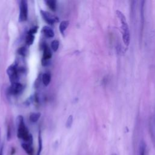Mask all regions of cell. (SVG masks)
Instances as JSON below:
<instances>
[{
	"mask_svg": "<svg viewBox=\"0 0 155 155\" xmlns=\"http://www.w3.org/2000/svg\"><path fill=\"white\" fill-rule=\"evenodd\" d=\"M41 117V113L39 112H36V113H32L30 114L29 116V120L32 123H35Z\"/></svg>",
	"mask_w": 155,
	"mask_h": 155,
	"instance_id": "5bb4252c",
	"label": "cell"
},
{
	"mask_svg": "<svg viewBox=\"0 0 155 155\" xmlns=\"http://www.w3.org/2000/svg\"><path fill=\"white\" fill-rule=\"evenodd\" d=\"M38 29V26H33L28 30L25 38V43L27 45H31L33 44L35 40V35L37 32Z\"/></svg>",
	"mask_w": 155,
	"mask_h": 155,
	"instance_id": "52a82bcc",
	"label": "cell"
},
{
	"mask_svg": "<svg viewBox=\"0 0 155 155\" xmlns=\"http://www.w3.org/2000/svg\"><path fill=\"white\" fill-rule=\"evenodd\" d=\"M40 13H41V15L42 18L48 24L53 25V24L58 22L59 21V18L57 16L51 14L50 12H48L47 11H45L44 10H41Z\"/></svg>",
	"mask_w": 155,
	"mask_h": 155,
	"instance_id": "5b68a950",
	"label": "cell"
},
{
	"mask_svg": "<svg viewBox=\"0 0 155 155\" xmlns=\"http://www.w3.org/2000/svg\"><path fill=\"white\" fill-rule=\"evenodd\" d=\"M59 42L56 40V39H54L53 40L51 43V49L54 51H56L59 48Z\"/></svg>",
	"mask_w": 155,
	"mask_h": 155,
	"instance_id": "ac0fdd59",
	"label": "cell"
},
{
	"mask_svg": "<svg viewBox=\"0 0 155 155\" xmlns=\"http://www.w3.org/2000/svg\"><path fill=\"white\" fill-rule=\"evenodd\" d=\"M42 33L44 34V35L47 38H51L54 36V33L53 30L48 26H46V25L42 27Z\"/></svg>",
	"mask_w": 155,
	"mask_h": 155,
	"instance_id": "30bf717a",
	"label": "cell"
},
{
	"mask_svg": "<svg viewBox=\"0 0 155 155\" xmlns=\"http://www.w3.org/2000/svg\"><path fill=\"white\" fill-rule=\"evenodd\" d=\"M1 128H0V142H1ZM1 145H0V149H1Z\"/></svg>",
	"mask_w": 155,
	"mask_h": 155,
	"instance_id": "44dd1931",
	"label": "cell"
},
{
	"mask_svg": "<svg viewBox=\"0 0 155 155\" xmlns=\"http://www.w3.org/2000/svg\"><path fill=\"white\" fill-rule=\"evenodd\" d=\"M24 71H25V69L23 67H18L17 64H13L10 65L7 69V74L8 76L11 84L19 82L20 73Z\"/></svg>",
	"mask_w": 155,
	"mask_h": 155,
	"instance_id": "3957f363",
	"label": "cell"
},
{
	"mask_svg": "<svg viewBox=\"0 0 155 155\" xmlns=\"http://www.w3.org/2000/svg\"><path fill=\"white\" fill-rule=\"evenodd\" d=\"M21 146L28 155H34V149L32 145L25 142H22Z\"/></svg>",
	"mask_w": 155,
	"mask_h": 155,
	"instance_id": "9c48e42d",
	"label": "cell"
},
{
	"mask_svg": "<svg viewBox=\"0 0 155 155\" xmlns=\"http://www.w3.org/2000/svg\"><path fill=\"white\" fill-rule=\"evenodd\" d=\"M68 25H69L68 21L64 20V21H62L61 22V23H60V24L59 25V31H60L61 33L63 36L64 35V31H65V30L68 27Z\"/></svg>",
	"mask_w": 155,
	"mask_h": 155,
	"instance_id": "4fadbf2b",
	"label": "cell"
},
{
	"mask_svg": "<svg viewBox=\"0 0 155 155\" xmlns=\"http://www.w3.org/2000/svg\"><path fill=\"white\" fill-rule=\"evenodd\" d=\"M28 19V4L25 0H21L19 4V21L24 22Z\"/></svg>",
	"mask_w": 155,
	"mask_h": 155,
	"instance_id": "277c9868",
	"label": "cell"
},
{
	"mask_svg": "<svg viewBox=\"0 0 155 155\" xmlns=\"http://www.w3.org/2000/svg\"><path fill=\"white\" fill-rule=\"evenodd\" d=\"M73 116L72 115H70L66 121V123H65V127L67 128H71L72 124H73Z\"/></svg>",
	"mask_w": 155,
	"mask_h": 155,
	"instance_id": "d6986e66",
	"label": "cell"
},
{
	"mask_svg": "<svg viewBox=\"0 0 155 155\" xmlns=\"http://www.w3.org/2000/svg\"><path fill=\"white\" fill-rule=\"evenodd\" d=\"M42 81L45 86L49 85L51 81V74L50 73L47 72L42 75Z\"/></svg>",
	"mask_w": 155,
	"mask_h": 155,
	"instance_id": "7c38bea8",
	"label": "cell"
},
{
	"mask_svg": "<svg viewBox=\"0 0 155 155\" xmlns=\"http://www.w3.org/2000/svg\"><path fill=\"white\" fill-rule=\"evenodd\" d=\"M13 135V125L12 124V122H9L7 125V140H10Z\"/></svg>",
	"mask_w": 155,
	"mask_h": 155,
	"instance_id": "2e32d148",
	"label": "cell"
},
{
	"mask_svg": "<svg viewBox=\"0 0 155 155\" xmlns=\"http://www.w3.org/2000/svg\"><path fill=\"white\" fill-rule=\"evenodd\" d=\"M17 126V136L19 139H22L24 142L27 143L31 145L33 144V136L29 133V131L25 125L24 117L22 116H18L16 119Z\"/></svg>",
	"mask_w": 155,
	"mask_h": 155,
	"instance_id": "6da1fadb",
	"label": "cell"
},
{
	"mask_svg": "<svg viewBox=\"0 0 155 155\" xmlns=\"http://www.w3.org/2000/svg\"><path fill=\"white\" fill-rule=\"evenodd\" d=\"M48 7L52 10L55 11L56 9V1L54 0H47L45 1Z\"/></svg>",
	"mask_w": 155,
	"mask_h": 155,
	"instance_id": "e0dca14e",
	"label": "cell"
},
{
	"mask_svg": "<svg viewBox=\"0 0 155 155\" xmlns=\"http://www.w3.org/2000/svg\"><path fill=\"white\" fill-rule=\"evenodd\" d=\"M42 150V139L41 131L39 130L38 133V150L36 153V155H41Z\"/></svg>",
	"mask_w": 155,
	"mask_h": 155,
	"instance_id": "9a60e30c",
	"label": "cell"
},
{
	"mask_svg": "<svg viewBox=\"0 0 155 155\" xmlns=\"http://www.w3.org/2000/svg\"><path fill=\"white\" fill-rule=\"evenodd\" d=\"M52 57V53L51 49L47 45L43 46V55L41 63L43 66H47L49 64V61Z\"/></svg>",
	"mask_w": 155,
	"mask_h": 155,
	"instance_id": "8992f818",
	"label": "cell"
},
{
	"mask_svg": "<svg viewBox=\"0 0 155 155\" xmlns=\"http://www.w3.org/2000/svg\"><path fill=\"white\" fill-rule=\"evenodd\" d=\"M18 53L19 54L22 56H25L27 54V50L25 48V47H20L18 50Z\"/></svg>",
	"mask_w": 155,
	"mask_h": 155,
	"instance_id": "ffe728a7",
	"label": "cell"
},
{
	"mask_svg": "<svg viewBox=\"0 0 155 155\" xmlns=\"http://www.w3.org/2000/svg\"><path fill=\"white\" fill-rule=\"evenodd\" d=\"M23 85L20 82L12 84L8 89V92L12 95H16L22 92Z\"/></svg>",
	"mask_w": 155,
	"mask_h": 155,
	"instance_id": "ba28073f",
	"label": "cell"
},
{
	"mask_svg": "<svg viewBox=\"0 0 155 155\" xmlns=\"http://www.w3.org/2000/svg\"><path fill=\"white\" fill-rule=\"evenodd\" d=\"M139 155H147V145L145 142L143 140H142L139 144Z\"/></svg>",
	"mask_w": 155,
	"mask_h": 155,
	"instance_id": "8fae6325",
	"label": "cell"
},
{
	"mask_svg": "<svg viewBox=\"0 0 155 155\" xmlns=\"http://www.w3.org/2000/svg\"><path fill=\"white\" fill-rule=\"evenodd\" d=\"M116 13L120 22V28L122 30V39L124 43L126 46H128L130 42V33L127 21L126 20V18L124 13L120 10H117L116 12Z\"/></svg>",
	"mask_w": 155,
	"mask_h": 155,
	"instance_id": "7a4b0ae2",
	"label": "cell"
},
{
	"mask_svg": "<svg viewBox=\"0 0 155 155\" xmlns=\"http://www.w3.org/2000/svg\"><path fill=\"white\" fill-rule=\"evenodd\" d=\"M111 155H117V154H116V153H113V154H111Z\"/></svg>",
	"mask_w": 155,
	"mask_h": 155,
	"instance_id": "7402d4cb",
	"label": "cell"
}]
</instances>
